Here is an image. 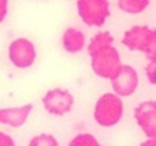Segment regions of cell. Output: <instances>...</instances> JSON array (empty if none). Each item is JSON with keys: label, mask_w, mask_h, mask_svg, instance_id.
Listing matches in <instances>:
<instances>
[{"label": "cell", "mask_w": 156, "mask_h": 146, "mask_svg": "<svg viewBox=\"0 0 156 146\" xmlns=\"http://www.w3.org/2000/svg\"><path fill=\"white\" fill-rule=\"evenodd\" d=\"M69 146H102L91 133H79L69 141Z\"/></svg>", "instance_id": "13"}, {"label": "cell", "mask_w": 156, "mask_h": 146, "mask_svg": "<svg viewBox=\"0 0 156 146\" xmlns=\"http://www.w3.org/2000/svg\"><path fill=\"white\" fill-rule=\"evenodd\" d=\"M29 146H59V141L55 139V136L49 134V133H41L30 139Z\"/></svg>", "instance_id": "14"}, {"label": "cell", "mask_w": 156, "mask_h": 146, "mask_svg": "<svg viewBox=\"0 0 156 146\" xmlns=\"http://www.w3.org/2000/svg\"><path fill=\"white\" fill-rule=\"evenodd\" d=\"M139 146H156V138H148L146 141H143Z\"/></svg>", "instance_id": "19"}, {"label": "cell", "mask_w": 156, "mask_h": 146, "mask_svg": "<svg viewBox=\"0 0 156 146\" xmlns=\"http://www.w3.org/2000/svg\"><path fill=\"white\" fill-rule=\"evenodd\" d=\"M77 14L87 27H102L111 15L108 0H77Z\"/></svg>", "instance_id": "3"}, {"label": "cell", "mask_w": 156, "mask_h": 146, "mask_svg": "<svg viewBox=\"0 0 156 146\" xmlns=\"http://www.w3.org/2000/svg\"><path fill=\"white\" fill-rule=\"evenodd\" d=\"M144 72H146V79H148L149 84L156 86V57L154 59H149V62H148V66H146Z\"/></svg>", "instance_id": "16"}, {"label": "cell", "mask_w": 156, "mask_h": 146, "mask_svg": "<svg viewBox=\"0 0 156 146\" xmlns=\"http://www.w3.org/2000/svg\"><path fill=\"white\" fill-rule=\"evenodd\" d=\"M124 114V104L122 98L114 92H106L99 96L94 104V121L101 128H112L122 119Z\"/></svg>", "instance_id": "1"}, {"label": "cell", "mask_w": 156, "mask_h": 146, "mask_svg": "<svg viewBox=\"0 0 156 146\" xmlns=\"http://www.w3.org/2000/svg\"><path fill=\"white\" fill-rule=\"evenodd\" d=\"M0 146H15V141L10 134L0 131Z\"/></svg>", "instance_id": "17"}, {"label": "cell", "mask_w": 156, "mask_h": 146, "mask_svg": "<svg viewBox=\"0 0 156 146\" xmlns=\"http://www.w3.org/2000/svg\"><path fill=\"white\" fill-rule=\"evenodd\" d=\"M119 10L129 15H138L149 7V0H118Z\"/></svg>", "instance_id": "11"}, {"label": "cell", "mask_w": 156, "mask_h": 146, "mask_svg": "<svg viewBox=\"0 0 156 146\" xmlns=\"http://www.w3.org/2000/svg\"><path fill=\"white\" fill-rule=\"evenodd\" d=\"M37 59V51L32 41L25 37H19L10 42L9 45V61L17 69H29L34 66Z\"/></svg>", "instance_id": "5"}, {"label": "cell", "mask_w": 156, "mask_h": 146, "mask_svg": "<svg viewBox=\"0 0 156 146\" xmlns=\"http://www.w3.org/2000/svg\"><path fill=\"white\" fill-rule=\"evenodd\" d=\"M89 57H91L92 72L101 79H111L122 66L119 51L114 47V44L96 49L89 54Z\"/></svg>", "instance_id": "2"}, {"label": "cell", "mask_w": 156, "mask_h": 146, "mask_svg": "<svg viewBox=\"0 0 156 146\" xmlns=\"http://www.w3.org/2000/svg\"><path fill=\"white\" fill-rule=\"evenodd\" d=\"M42 106L52 116H66L74 108V96L64 87L49 89L42 98Z\"/></svg>", "instance_id": "4"}, {"label": "cell", "mask_w": 156, "mask_h": 146, "mask_svg": "<svg viewBox=\"0 0 156 146\" xmlns=\"http://www.w3.org/2000/svg\"><path fill=\"white\" fill-rule=\"evenodd\" d=\"M143 54H144L148 59H154L156 57V29H151V32H149V37H148V41H146Z\"/></svg>", "instance_id": "15"}, {"label": "cell", "mask_w": 156, "mask_h": 146, "mask_svg": "<svg viewBox=\"0 0 156 146\" xmlns=\"http://www.w3.org/2000/svg\"><path fill=\"white\" fill-rule=\"evenodd\" d=\"M62 47L69 54H77V52L84 51L86 47V35L82 30L76 27H69L62 34Z\"/></svg>", "instance_id": "10"}, {"label": "cell", "mask_w": 156, "mask_h": 146, "mask_svg": "<svg viewBox=\"0 0 156 146\" xmlns=\"http://www.w3.org/2000/svg\"><path fill=\"white\" fill-rule=\"evenodd\" d=\"M149 32H151V29L148 25H134V27H131L129 30L124 32L121 42L129 51L143 52L144 51V45H146V41L149 37Z\"/></svg>", "instance_id": "9"}, {"label": "cell", "mask_w": 156, "mask_h": 146, "mask_svg": "<svg viewBox=\"0 0 156 146\" xmlns=\"http://www.w3.org/2000/svg\"><path fill=\"white\" fill-rule=\"evenodd\" d=\"M9 14V0H0V24L7 19Z\"/></svg>", "instance_id": "18"}, {"label": "cell", "mask_w": 156, "mask_h": 146, "mask_svg": "<svg viewBox=\"0 0 156 146\" xmlns=\"http://www.w3.org/2000/svg\"><path fill=\"white\" fill-rule=\"evenodd\" d=\"M136 124L146 138H156V101H143L134 109Z\"/></svg>", "instance_id": "7"}, {"label": "cell", "mask_w": 156, "mask_h": 146, "mask_svg": "<svg viewBox=\"0 0 156 146\" xmlns=\"http://www.w3.org/2000/svg\"><path fill=\"white\" fill-rule=\"evenodd\" d=\"M32 104H24L17 108H2L0 109V123L10 128H20L27 123L32 112Z\"/></svg>", "instance_id": "8"}, {"label": "cell", "mask_w": 156, "mask_h": 146, "mask_svg": "<svg viewBox=\"0 0 156 146\" xmlns=\"http://www.w3.org/2000/svg\"><path fill=\"white\" fill-rule=\"evenodd\" d=\"M109 81H111V87L114 94H118L119 98H129L138 89L139 76H138V71L133 66L122 64Z\"/></svg>", "instance_id": "6"}, {"label": "cell", "mask_w": 156, "mask_h": 146, "mask_svg": "<svg viewBox=\"0 0 156 146\" xmlns=\"http://www.w3.org/2000/svg\"><path fill=\"white\" fill-rule=\"evenodd\" d=\"M109 44H114V37L111 35V32H108V30L98 32V34L89 41L87 54H91L92 51H96V49H99V47H104V45H109Z\"/></svg>", "instance_id": "12"}]
</instances>
